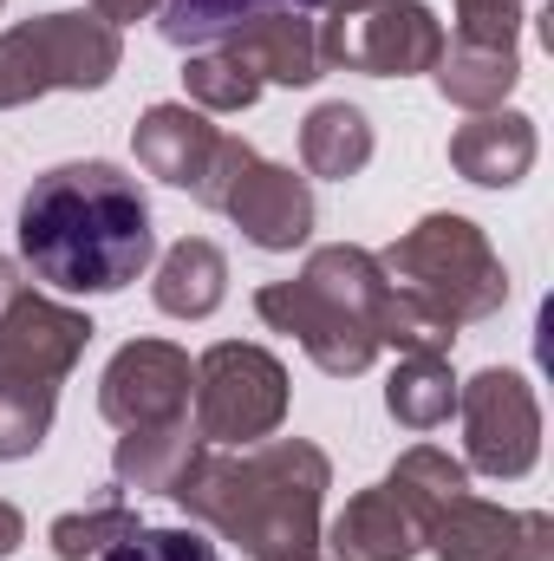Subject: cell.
<instances>
[{
	"instance_id": "6da1fadb",
	"label": "cell",
	"mask_w": 554,
	"mask_h": 561,
	"mask_svg": "<svg viewBox=\"0 0 554 561\" xmlns=\"http://www.w3.org/2000/svg\"><path fill=\"white\" fill-rule=\"evenodd\" d=\"M20 255L53 294H125L150 268V203L105 157L53 163L20 203Z\"/></svg>"
},
{
	"instance_id": "7a4b0ae2",
	"label": "cell",
	"mask_w": 554,
	"mask_h": 561,
	"mask_svg": "<svg viewBox=\"0 0 554 561\" xmlns=\"http://www.w3.org/2000/svg\"><path fill=\"white\" fill-rule=\"evenodd\" d=\"M333 490V463L307 437H262L242 450L203 444L183 483L170 490L189 523L216 529L249 561H307L320 549V503Z\"/></svg>"
},
{
	"instance_id": "3957f363",
	"label": "cell",
	"mask_w": 554,
	"mask_h": 561,
	"mask_svg": "<svg viewBox=\"0 0 554 561\" xmlns=\"http://www.w3.org/2000/svg\"><path fill=\"white\" fill-rule=\"evenodd\" d=\"M379 268L399 294H412L417 307H430L450 327H476V320L503 313V300H509L503 255L489 249V236L470 216H450V209H437L417 229H405L379 255Z\"/></svg>"
},
{
	"instance_id": "277c9868",
	"label": "cell",
	"mask_w": 554,
	"mask_h": 561,
	"mask_svg": "<svg viewBox=\"0 0 554 561\" xmlns=\"http://www.w3.org/2000/svg\"><path fill=\"white\" fill-rule=\"evenodd\" d=\"M125 59L118 26L99 13H39L0 33V112L33 105L46 92H99Z\"/></svg>"
},
{
	"instance_id": "5b68a950",
	"label": "cell",
	"mask_w": 554,
	"mask_h": 561,
	"mask_svg": "<svg viewBox=\"0 0 554 561\" xmlns=\"http://www.w3.org/2000/svg\"><path fill=\"white\" fill-rule=\"evenodd\" d=\"M443 26L424 0H339L320 20V59L326 72H366V79H417L443 53Z\"/></svg>"
},
{
	"instance_id": "8992f818",
	"label": "cell",
	"mask_w": 554,
	"mask_h": 561,
	"mask_svg": "<svg viewBox=\"0 0 554 561\" xmlns=\"http://www.w3.org/2000/svg\"><path fill=\"white\" fill-rule=\"evenodd\" d=\"M196 431L203 444L216 450H242V444H262L275 437L287 419V366H280L268 346H249V340H216L203 359H196Z\"/></svg>"
},
{
	"instance_id": "52a82bcc",
	"label": "cell",
	"mask_w": 554,
	"mask_h": 561,
	"mask_svg": "<svg viewBox=\"0 0 554 561\" xmlns=\"http://www.w3.org/2000/svg\"><path fill=\"white\" fill-rule=\"evenodd\" d=\"M457 419H463V470H483L496 483H516L542 457V405L522 373L483 366L476 379L457 386Z\"/></svg>"
},
{
	"instance_id": "ba28073f",
	"label": "cell",
	"mask_w": 554,
	"mask_h": 561,
	"mask_svg": "<svg viewBox=\"0 0 554 561\" xmlns=\"http://www.w3.org/2000/svg\"><path fill=\"white\" fill-rule=\"evenodd\" d=\"M255 313L275 327V333H293L300 340V353L320 366V373H333V379H359V373H372V359L385 353L379 340H372V327L353 313V307H339L333 294H320L313 280H268L262 294H255Z\"/></svg>"
},
{
	"instance_id": "9c48e42d",
	"label": "cell",
	"mask_w": 554,
	"mask_h": 561,
	"mask_svg": "<svg viewBox=\"0 0 554 561\" xmlns=\"http://www.w3.org/2000/svg\"><path fill=\"white\" fill-rule=\"evenodd\" d=\"M189 392H196V366L170 340H131L99 373V412L118 431H150V424L183 419Z\"/></svg>"
},
{
	"instance_id": "30bf717a",
	"label": "cell",
	"mask_w": 554,
	"mask_h": 561,
	"mask_svg": "<svg viewBox=\"0 0 554 561\" xmlns=\"http://www.w3.org/2000/svg\"><path fill=\"white\" fill-rule=\"evenodd\" d=\"M92 320L79 313V307H66V300H53V294H33V287H20L7 307H0V366L7 373H33V379H66L79 359H85V346H92Z\"/></svg>"
},
{
	"instance_id": "8fae6325",
	"label": "cell",
	"mask_w": 554,
	"mask_h": 561,
	"mask_svg": "<svg viewBox=\"0 0 554 561\" xmlns=\"http://www.w3.org/2000/svg\"><path fill=\"white\" fill-rule=\"evenodd\" d=\"M222 216H229L255 249L287 255V249H300V242L313 236V190H307V176H293L287 163L255 157V163L229 183Z\"/></svg>"
},
{
	"instance_id": "7c38bea8",
	"label": "cell",
	"mask_w": 554,
	"mask_h": 561,
	"mask_svg": "<svg viewBox=\"0 0 554 561\" xmlns=\"http://www.w3.org/2000/svg\"><path fill=\"white\" fill-rule=\"evenodd\" d=\"M222 53H235L262 85H313L326 72L320 59V20L307 7H275V13H255L242 20L235 33L216 39Z\"/></svg>"
},
{
	"instance_id": "4fadbf2b",
	"label": "cell",
	"mask_w": 554,
	"mask_h": 561,
	"mask_svg": "<svg viewBox=\"0 0 554 561\" xmlns=\"http://www.w3.org/2000/svg\"><path fill=\"white\" fill-rule=\"evenodd\" d=\"M535 150H542L535 118L503 105V112H476L470 125L450 131V170L476 190H516L535 170Z\"/></svg>"
},
{
	"instance_id": "5bb4252c",
	"label": "cell",
	"mask_w": 554,
	"mask_h": 561,
	"mask_svg": "<svg viewBox=\"0 0 554 561\" xmlns=\"http://www.w3.org/2000/svg\"><path fill=\"white\" fill-rule=\"evenodd\" d=\"M216 144H222V131H216L209 112H196V105H150L138 118V131H131V150H138L143 170H150L157 183H170V190H189V196H196V183L209 176Z\"/></svg>"
},
{
	"instance_id": "9a60e30c",
	"label": "cell",
	"mask_w": 554,
	"mask_h": 561,
	"mask_svg": "<svg viewBox=\"0 0 554 561\" xmlns=\"http://www.w3.org/2000/svg\"><path fill=\"white\" fill-rule=\"evenodd\" d=\"M320 549L326 561H412L424 549L417 523L399 510V496L379 483V490H359L326 529H320Z\"/></svg>"
},
{
	"instance_id": "2e32d148",
	"label": "cell",
	"mask_w": 554,
	"mask_h": 561,
	"mask_svg": "<svg viewBox=\"0 0 554 561\" xmlns=\"http://www.w3.org/2000/svg\"><path fill=\"white\" fill-rule=\"evenodd\" d=\"M196 450H203V431H196V419L183 412V419L150 424V431H125L118 450H112V477H118V490L170 496V490L183 483V470L196 463Z\"/></svg>"
},
{
	"instance_id": "e0dca14e",
	"label": "cell",
	"mask_w": 554,
	"mask_h": 561,
	"mask_svg": "<svg viewBox=\"0 0 554 561\" xmlns=\"http://www.w3.org/2000/svg\"><path fill=\"white\" fill-rule=\"evenodd\" d=\"M150 300L170 320H209L229 300V255L209 236H183L176 249H163L157 280H150Z\"/></svg>"
},
{
	"instance_id": "ac0fdd59",
	"label": "cell",
	"mask_w": 554,
	"mask_h": 561,
	"mask_svg": "<svg viewBox=\"0 0 554 561\" xmlns=\"http://www.w3.org/2000/svg\"><path fill=\"white\" fill-rule=\"evenodd\" d=\"M430 79H437V92H443V105H457V112H503L509 105V92L522 85V59L516 53H503V46H443L437 53V66H430Z\"/></svg>"
},
{
	"instance_id": "d6986e66",
	"label": "cell",
	"mask_w": 554,
	"mask_h": 561,
	"mask_svg": "<svg viewBox=\"0 0 554 561\" xmlns=\"http://www.w3.org/2000/svg\"><path fill=\"white\" fill-rule=\"evenodd\" d=\"M372 144H379L372 138V118L359 105H346V99H326V105H313L300 118V163H307V176L346 183V176H359L372 163Z\"/></svg>"
},
{
	"instance_id": "ffe728a7",
	"label": "cell",
	"mask_w": 554,
	"mask_h": 561,
	"mask_svg": "<svg viewBox=\"0 0 554 561\" xmlns=\"http://www.w3.org/2000/svg\"><path fill=\"white\" fill-rule=\"evenodd\" d=\"M522 529V510H503V503H483V496H457L430 529H424V549L437 561H503L509 542Z\"/></svg>"
},
{
	"instance_id": "44dd1931",
	"label": "cell",
	"mask_w": 554,
	"mask_h": 561,
	"mask_svg": "<svg viewBox=\"0 0 554 561\" xmlns=\"http://www.w3.org/2000/svg\"><path fill=\"white\" fill-rule=\"evenodd\" d=\"M385 490L399 496V510L417 523V536L470 490V470L450 457V450H437V444H412L399 463H392V477H385Z\"/></svg>"
},
{
	"instance_id": "7402d4cb",
	"label": "cell",
	"mask_w": 554,
	"mask_h": 561,
	"mask_svg": "<svg viewBox=\"0 0 554 561\" xmlns=\"http://www.w3.org/2000/svg\"><path fill=\"white\" fill-rule=\"evenodd\" d=\"M385 412L405 424V431H437V424L457 412L450 359L443 353H399L392 386H385Z\"/></svg>"
},
{
	"instance_id": "603a6c76",
	"label": "cell",
	"mask_w": 554,
	"mask_h": 561,
	"mask_svg": "<svg viewBox=\"0 0 554 561\" xmlns=\"http://www.w3.org/2000/svg\"><path fill=\"white\" fill-rule=\"evenodd\" d=\"M275 7H320V0H163L157 7V33L170 39V46H183V53H196V46H216L222 33H235L242 20H255V13H275Z\"/></svg>"
},
{
	"instance_id": "cb8c5ba5",
	"label": "cell",
	"mask_w": 554,
	"mask_h": 561,
	"mask_svg": "<svg viewBox=\"0 0 554 561\" xmlns=\"http://www.w3.org/2000/svg\"><path fill=\"white\" fill-rule=\"evenodd\" d=\"M59 412V386L53 379H33V373H7L0 366V463H20L46 444Z\"/></svg>"
},
{
	"instance_id": "d4e9b609",
	"label": "cell",
	"mask_w": 554,
	"mask_h": 561,
	"mask_svg": "<svg viewBox=\"0 0 554 561\" xmlns=\"http://www.w3.org/2000/svg\"><path fill=\"white\" fill-rule=\"evenodd\" d=\"M131 529H143L138 523V510L125 503V490L112 483L99 503H85V510H66V516H53V556L59 561H92V556H105L112 542H125Z\"/></svg>"
},
{
	"instance_id": "484cf974",
	"label": "cell",
	"mask_w": 554,
	"mask_h": 561,
	"mask_svg": "<svg viewBox=\"0 0 554 561\" xmlns=\"http://www.w3.org/2000/svg\"><path fill=\"white\" fill-rule=\"evenodd\" d=\"M183 92H189L196 112H249V105L262 99V79H255L235 53L196 46V53L183 59Z\"/></svg>"
},
{
	"instance_id": "4316f807",
	"label": "cell",
	"mask_w": 554,
	"mask_h": 561,
	"mask_svg": "<svg viewBox=\"0 0 554 561\" xmlns=\"http://www.w3.org/2000/svg\"><path fill=\"white\" fill-rule=\"evenodd\" d=\"M99 561H222V556L196 529H131L125 542H112Z\"/></svg>"
},
{
	"instance_id": "83f0119b",
	"label": "cell",
	"mask_w": 554,
	"mask_h": 561,
	"mask_svg": "<svg viewBox=\"0 0 554 561\" xmlns=\"http://www.w3.org/2000/svg\"><path fill=\"white\" fill-rule=\"evenodd\" d=\"M522 0H457V39L463 46H503L516 53L522 39Z\"/></svg>"
},
{
	"instance_id": "f1b7e54d",
	"label": "cell",
	"mask_w": 554,
	"mask_h": 561,
	"mask_svg": "<svg viewBox=\"0 0 554 561\" xmlns=\"http://www.w3.org/2000/svg\"><path fill=\"white\" fill-rule=\"evenodd\" d=\"M249 163H255V144H249V138H229V131H222V144H216V157H209V176L196 183V203H203V209H222L229 183H235V176H242Z\"/></svg>"
},
{
	"instance_id": "f546056e",
	"label": "cell",
	"mask_w": 554,
	"mask_h": 561,
	"mask_svg": "<svg viewBox=\"0 0 554 561\" xmlns=\"http://www.w3.org/2000/svg\"><path fill=\"white\" fill-rule=\"evenodd\" d=\"M503 561H554V516L522 510V529H516V542H509Z\"/></svg>"
},
{
	"instance_id": "4dcf8cb0",
	"label": "cell",
	"mask_w": 554,
	"mask_h": 561,
	"mask_svg": "<svg viewBox=\"0 0 554 561\" xmlns=\"http://www.w3.org/2000/svg\"><path fill=\"white\" fill-rule=\"evenodd\" d=\"M163 0H92V13L105 20V26H131V20H150Z\"/></svg>"
},
{
	"instance_id": "1f68e13d",
	"label": "cell",
	"mask_w": 554,
	"mask_h": 561,
	"mask_svg": "<svg viewBox=\"0 0 554 561\" xmlns=\"http://www.w3.org/2000/svg\"><path fill=\"white\" fill-rule=\"evenodd\" d=\"M20 542H26V516H20V510H13V503H0V561L13 556V549H20Z\"/></svg>"
},
{
	"instance_id": "d6a6232c",
	"label": "cell",
	"mask_w": 554,
	"mask_h": 561,
	"mask_svg": "<svg viewBox=\"0 0 554 561\" xmlns=\"http://www.w3.org/2000/svg\"><path fill=\"white\" fill-rule=\"evenodd\" d=\"M20 287H26V275H20V268H13V262H7V255H0V307H7V300H13V294H20Z\"/></svg>"
},
{
	"instance_id": "836d02e7",
	"label": "cell",
	"mask_w": 554,
	"mask_h": 561,
	"mask_svg": "<svg viewBox=\"0 0 554 561\" xmlns=\"http://www.w3.org/2000/svg\"><path fill=\"white\" fill-rule=\"evenodd\" d=\"M320 7H339V0H320Z\"/></svg>"
},
{
	"instance_id": "e575fe53",
	"label": "cell",
	"mask_w": 554,
	"mask_h": 561,
	"mask_svg": "<svg viewBox=\"0 0 554 561\" xmlns=\"http://www.w3.org/2000/svg\"><path fill=\"white\" fill-rule=\"evenodd\" d=\"M0 7H7V0H0Z\"/></svg>"
}]
</instances>
